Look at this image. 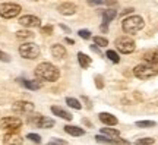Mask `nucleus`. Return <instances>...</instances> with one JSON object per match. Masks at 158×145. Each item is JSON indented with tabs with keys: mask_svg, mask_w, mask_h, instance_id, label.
I'll list each match as a JSON object with an SVG mask.
<instances>
[{
	"mask_svg": "<svg viewBox=\"0 0 158 145\" xmlns=\"http://www.w3.org/2000/svg\"><path fill=\"white\" fill-rule=\"evenodd\" d=\"M91 49H92V50H94V51H95V53H101V51H100V50H98V49H97V47H95V45H92V47H91Z\"/></svg>",
	"mask_w": 158,
	"mask_h": 145,
	"instance_id": "obj_38",
	"label": "nucleus"
},
{
	"mask_svg": "<svg viewBox=\"0 0 158 145\" xmlns=\"http://www.w3.org/2000/svg\"><path fill=\"white\" fill-rule=\"evenodd\" d=\"M12 110L16 113V114H22V116L31 114V113L34 112V104L29 103V101H16V103H13Z\"/></svg>",
	"mask_w": 158,
	"mask_h": 145,
	"instance_id": "obj_8",
	"label": "nucleus"
},
{
	"mask_svg": "<svg viewBox=\"0 0 158 145\" xmlns=\"http://www.w3.org/2000/svg\"><path fill=\"white\" fill-rule=\"evenodd\" d=\"M101 134L102 135H107V136H110V138H117L118 135V130H116V129H111V128H102L101 129Z\"/></svg>",
	"mask_w": 158,
	"mask_h": 145,
	"instance_id": "obj_23",
	"label": "nucleus"
},
{
	"mask_svg": "<svg viewBox=\"0 0 158 145\" xmlns=\"http://www.w3.org/2000/svg\"><path fill=\"white\" fill-rule=\"evenodd\" d=\"M23 139L18 132H7L3 138V144L5 145H22Z\"/></svg>",
	"mask_w": 158,
	"mask_h": 145,
	"instance_id": "obj_11",
	"label": "nucleus"
},
{
	"mask_svg": "<svg viewBox=\"0 0 158 145\" xmlns=\"http://www.w3.org/2000/svg\"><path fill=\"white\" fill-rule=\"evenodd\" d=\"M95 85H97V88L100 89V88H102V87H104V82H102V78L101 76H98V75H97L95 76Z\"/></svg>",
	"mask_w": 158,
	"mask_h": 145,
	"instance_id": "obj_31",
	"label": "nucleus"
},
{
	"mask_svg": "<svg viewBox=\"0 0 158 145\" xmlns=\"http://www.w3.org/2000/svg\"><path fill=\"white\" fill-rule=\"evenodd\" d=\"M98 117H100V120H101L104 125H107V126H116L117 125V117L116 116H113L111 113H100L98 114Z\"/></svg>",
	"mask_w": 158,
	"mask_h": 145,
	"instance_id": "obj_15",
	"label": "nucleus"
},
{
	"mask_svg": "<svg viewBox=\"0 0 158 145\" xmlns=\"http://www.w3.org/2000/svg\"><path fill=\"white\" fill-rule=\"evenodd\" d=\"M97 142H101V144H108V145H127L129 142L123 139H118L117 138H107V136H102V135H97L95 136Z\"/></svg>",
	"mask_w": 158,
	"mask_h": 145,
	"instance_id": "obj_14",
	"label": "nucleus"
},
{
	"mask_svg": "<svg viewBox=\"0 0 158 145\" xmlns=\"http://www.w3.org/2000/svg\"><path fill=\"white\" fill-rule=\"evenodd\" d=\"M88 5L91 6H98V5H102V0H86Z\"/></svg>",
	"mask_w": 158,
	"mask_h": 145,
	"instance_id": "obj_35",
	"label": "nucleus"
},
{
	"mask_svg": "<svg viewBox=\"0 0 158 145\" xmlns=\"http://www.w3.org/2000/svg\"><path fill=\"white\" fill-rule=\"evenodd\" d=\"M27 139L32 141L34 144H40V142H41V136H40V135H37V134H28V135H27Z\"/></svg>",
	"mask_w": 158,
	"mask_h": 145,
	"instance_id": "obj_29",
	"label": "nucleus"
},
{
	"mask_svg": "<svg viewBox=\"0 0 158 145\" xmlns=\"http://www.w3.org/2000/svg\"><path fill=\"white\" fill-rule=\"evenodd\" d=\"M136 126L138 128H152V126H155V122H152V120H139V122H136Z\"/></svg>",
	"mask_w": 158,
	"mask_h": 145,
	"instance_id": "obj_25",
	"label": "nucleus"
},
{
	"mask_svg": "<svg viewBox=\"0 0 158 145\" xmlns=\"http://www.w3.org/2000/svg\"><path fill=\"white\" fill-rule=\"evenodd\" d=\"M29 123H34L35 126L41 129H50L54 126V120L50 117L41 116V114H35L34 117H29Z\"/></svg>",
	"mask_w": 158,
	"mask_h": 145,
	"instance_id": "obj_9",
	"label": "nucleus"
},
{
	"mask_svg": "<svg viewBox=\"0 0 158 145\" xmlns=\"http://www.w3.org/2000/svg\"><path fill=\"white\" fill-rule=\"evenodd\" d=\"M64 132H68V134L72 135V136H82V135L85 134L82 128H78V126H73V125L64 126Z\"/></svg>",
	"mask_w": 158,
	"mask_h": 145,
	"instance_id": "obj_19",
	"label": "nucleus"
},
{
	"mask_svg": "<svg viewBox=\"0 0 158 145\" xmlns=\"http://www.w3.org/2000/svg\"><path fill=\"white\" fill-rule=\"evenodd\" d=\"M143 59L147 63H151V65H158V47L157 49H151L143 53Z\"/></svg>",
	"mask_w": 158,
	"mask_h": 145,
	"instance_id": "obj_16",
	"label": "nucleus"
},
{
	"mask_svg": "<svg viewBox=\"0 0 158 145\" xmlns=\"http://www.w3.org/2000/svg\"><path fill=\"white\" fill-rule=\"evenodd\" d=\"M51 112H53V114H54V116H59L60 119H64V120H68V122H70V120L73 119V116H72L69 112L63 110L62 107L53 106V107H51Z\"/></svg>",
	"mask_w": 158,
	"mask_h": 145,
	"instance_id": "obj_17",
	"label": "nucleus"
},
{
	"mask_svg": "<svg viewBox=\"0 0 158 145\" xmlns=\"http://www.w3.org/2000/svg\"><path fill=\"white\" fill-rule=\"evenodd\" d=\"M16 37L18 38H21V40H28V38H32L34 37V34L31 32V31H18L16 32Z\"/></svg>",
	"mask_w": 158,
	"mask_h": 145,
	"instance_id": "obj_26",
	"label": "nucleus"
},
{
	"mask_svg": "<svg viewBox=\"0 0 158 145\" xmlns=\"http://www.w3.org/2000/svg\"><path fill=\"white\" fill-rule=\"evenodd\" d=\"M106 3H107L108 6H111V5H116V0H107Z\"/></svg>",
	"mask_w": 158,
	"mask_h": 145,
	"instance_id": "obj_37",
	"label": "nucleus"
},
{
	"mask_svg": "<svg viewBox=\"0 0 158 145\" xmlns=\"http://www.w3.org/2000/svg\"><path fill=\"white\" fill-rule=\"evenodd\" d=\"M22 126V120L19 117H3L0 120V129H6L9 132H16Z\"/></svg>",
	"mask_w": 158,
	"mask_h": 145,
	"instance_id": "obj_7",
	"label": "nucleus"
},
{
	"mask_svg": "<svg viewBox=\"0 0 158 145\" xmlns=\"http://www.w3.org/2000/svg\"><path fill=\"white\" fill-rule=\"evenodd\" d=\"M66 41H68L69 44H73V40H72V38H66Z\"/></svg>",
	"mask_w": 158,
	"mask_h": 145,
	"instance_id": "obj_39",
	"label": "nucleus"
},
{
	"mask_svg": "<svg viewBox=\"0 0 158 145\" xmlns=\"http://www.w3.org/2000/svg\"><path fill=\"white\" fill-rule=\"evenodd\" d=\"M47 145H66V142H64V141H60V139H53Z\"/></svg>",
	"mask_w": 158,
	"mask_h": 145,
	"instance_id": "obj_34",
	"label": "nucleus"
},
{
	"mask_svg": "<svg viewBox=\"0 0 158 145\" xmlns=\"http://www.w3.org/2000/svg\"><path fill=\"white\" fill-rule=\"evenodd\" d=\"M35 76L40 81H47V82H54L60 78V70L54 65L48 62H43L35 67Z\"/></svg>",
	"mask_w": 158,
	"mask_h": 145,
	"instance_id": "obj_1",
	"label": "nucleus"
},
{
	"mask_svg": "<svg viewBox=\"0 0 158 145\" xmlns=\"http://www.w3.org/2000/svg\"><path fill=\"white\" fill-rule=\"evenodd\" d=\"M116 49L123 54H129L135 51V41L130 37H118L116 40Z\"/></svg>",
	"mask_w": 158,
	"mask_h": 145,
	"instance_id": "obj_6",
	"label": "nucleus"
},
{
	"mask_svg": "<svg viewBox=\"0 0 158 145\" xmlns=\"http://www.w3.org/2000/svg\"><path fill=\"white\" fill-rule=\"evenodd\" d=\"M155 141H154V138H142V139H138L135 142L136 145H152Z\"/></svg>",
	"mask_w": 158,
	"mask_h": 145,
	"instance_id": "obj_28",
	"label": "nucleus"
},
{
	"mask_svg": "<svg viewBox=\"0 0 158 145\" xmlns=\"http://www.w3.org/2000/svg\"><path fill=\"white\" fill-rule=\"evenodd\" d=\"M78 62L82 69H86L91 65V59L86 54H84V53H78Z\"/></svg>",
	"mask_w": 158,
	"mask_h": 145,
	"instance_id": "obj_21",
	"label": "nucleus"
},
{
	"mask_svg": "<svg viewBox=\"0 0 158 145\" xmlns=\"http://www.w3.org/2000/svg\"><path fill=\"white\" fill-rule=\"evenodd\" d=\"M0 60L2 62H10V57H9V54H6V53H3V51H0Z\"/></svg>",
	"mask_w": 158,
	"mask_h": 145,
	"instance_id": "obj_32",
	"label": "nucleus"
},
{
	"mask_svg": "<svg viewBox=\"0 0 158 145\" xmlns=\"http://www.w3.org/2000/svg\"><path fill=\"white\" fill-rule=\"evenodd\" d=\"M116 15H117V13H116L114 9H106V11L102 12V27H101V29L104 31V32H107L108 23L116 18Z\"/></svg>",
	"mask_w": 158,
	"mask_h": 145,
	"instance_id": "obj_13",
	"label": "nucleus"
},
{
	"mask_svg": "<svg viewBox=\"0 0 158 145\" xmlns=\"http://www.w3.org/2000/svg\"><path fill=\"white\" fill-rule=\"evenodd\" d=\"M19 23L25 28H37L40 27L41 21H40V18L34 16V15H25V16L19 18Z\"/></svg>",
	"mask_w": 158,
	"mask_h": 145,
	"instance_id": "obj_10",
	"label": "nucleus"
},
{
	"mask_svg": "<svg viewBox=\"0 0 158 145\" xmlns=\"http://www.w3.org/2000/svg\"><path fill=\"white\" fill-rule=\"evenodd\" d=\"M19 54L23 59H29V60H34L40 56V47L35 43H25L19 47Z\"/></svg>",
	"mask_w": 158,
	"mask_h": 145,
	"instance_id": "obj_4",
	"label": "nucleus"
},
{
	"mask_svg": "<svg viewBox=\"0 0 158 145\" xmlns=\"http://www.w3.org/2000/svg\"><path fill=\"white\" fill-rule=\"evenodd\" d=\"M133 73L139 79H149L158 75V67L151 63H141L133 69Z\"/></svg>",
	"mask_w": 158,
	"mask_h": 145,
	"instance_id": "obj_3",
	"label": "nucleus"
},
{
	"mask_svg": "<svg viewBox=\"0 0 158 145\" xmlns=\"http://www.w3.org/2000/svg\"><path fill=\"white\" fill-rule=\"evenodd\" d=\"M143 25H145V22L139 15H132V16L123 19L122 28L126 34H136L138 31H141L143 28Z\"/></svg>",
	"mask_w": 158,
	"mask_h": 145,
	"instance_id": "obj_2",
	"label": "nucleus"
},
{
	"mask_svg": "<svg viewBox=\"0 0 158 145\" xmlns=\"http://www.w3.org/2000/svg\"><path fill=\"white\" fill-rule=\"evenodd\" d=\"M94 43H95V45L106 47V45H108V40L104 38V37H94Z\"/></svg>",
	"mask_w": 158,
	"mask_h": 145,
	"instance_id": "obj_27",
	"label": "nucleus"
},
{
	"mask_svg": "<svg viewBox=\"0 0 158 145\" xmlns=\"http://www.w3.org/2000/svg\"><path fill=\"white\" fill-rule=\"evenodd\" d=\"M78 34H79V37L84 38V40H89L91 38V32L88 31V29H81Z\"/></svg>",
	"mask_w": 158,
	"mask_h": 145,
	"instance_id": "obj_30",
	"label": "nucleus"
},
{
	"mask_svg": "<svg viewBox=\"0 0 158 145\" xmlns=\"http://www.w3.org/2000/svg\"><path fill=\"white\" fill-rule=\"evenodd\" d=\"M60 28H62V29H64V31H66V32H70V28H68V27H66V25H60Z\"/></svg>",
	"mask_w": 158,
	"mask_h": 145,
	"instance_id": "obj_36",
	"label": "nucleus"
},
{
	"mask_svg": "<svg viewBox=\"0 0 158 145\" xmlns=\"http://www.w3.org/2000/svg\"><path fill=\"white\" fill-rule=\"evenodd\" d=\"M41 31H43V32H44V34H47V35H48V34H51V32H53V27H51V25H47V27H43V28H41Z\"/></svg>",
	"mask_w": 158,
	"mask_h": 145,
	"instance_id": "obj_33",
	"label": "nucleus"
},
{
	"mask_svg": "<svg viewBox=\"0 0 158 145\" xmlns=\"http://www.w3.org/2000/svg\"><path fill=\"white\" fill-rule=\"evenodd\" d=\"M66 104H68L69 107H72V109H76V110H81V109H82L81 103H79L76 98H72V97H68V98H66Z\"/></svg>",
	"mask_w": 158,
	"mask_h": 145,
	"instance_id": "obj_22",
	"label": "nucleus"
},
{
	"mask_svg": "<svg viewBox=\"0 0 158 145\" xmlns=\"http://www.w3.org/2000/svg\"><path fill=\"white\" fill-rule=\"evenodd\" d=\"M19 81L22 82V85L25 88L32 89V91L41 88V82H40V81H27V79H19Z\"/></svg>",
	"mask_w": 158,
	"mask_h": 145,
	"instance_id": "obj_20",
	"label": "nucleus"
},
{
	"mask_svg": "<svg viewBox=\"0 0 158 145\" xmlns=\"http://www.w3.org/2000/svg\"><path fill=\"white\" fill-rule=\"evenodd\" d=\"M22 11V7L16 3H3L0 5V16L5 19H12V18L18 16Z\"/></svg>",
	"mask_w": 158,
	"mask_h": 145,
	"instance_id": "obj_5",
	"label": "nucleus"
},
{
	"mask_svg": "<svg viewBox=\"0 0 158 145\" xmlns=\"http://www.w3.org/2000/svg\"><path fill=\"white\" fill-rule=\"evenodd\" d=\"M106 56L108 57V60L113 62V63H118V62H120V57H118L117 51H114V50H107Z\"/></svg>",
	"mask_w": 158,
	"mask_h": 145,
	"instance_id": "obj_24",
	"label": "nucleus"
},
{
	"mask_svg": "<svg viewBox=\"0 0 158 145\" xmlns=\"http://www.w3.org/2000/svg\"><path fill=\"white\" fill-rule=\"evenodd\" d=\"M50 51H51V54H53V57H56V59H63V57L66 56V49L62 44H53Z\"/></svg>",
	"mask_w": 158,
	"mask_h": 145,
	"instance_id": "obj_18",
	"label": "nucleus"
},
{
	"mask_svg": "<svg viewBox=\"0 0 158 145\" xmlns=\"http://www.w3.org/2000/svg\"><path fill=\"white\" fill-rule=\"evenodd\" d=\"M57 11L60 12L62 15H64V16H70V15H75V13H76L78 7H76L73 3H70V2H64L62 5H59Z\"/></svg>",
	"mask_w": 158,
	"mask_h": 145,
	"instance_id": "obj_12",
	"label": "nucleus"
}]
</instances>
